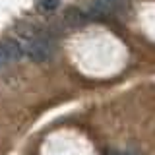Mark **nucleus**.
<instances>
[{"label": "nucleus", "mask_w": 155, "mask_h": 155, "mask_svg": "<svg viewBox=\"0 0 155 155\" xmlns=\"http://www.w3.org/2000/svg\"><path fill=\"white\" fill-rule=\"evenodd\" d=\"M23 52L31 58L33 62H47L54 56L56 52V43H54V35L48 33H39L27 43V47L23 48Z\"/></svg>", "instance_id": "f257e3e1"}, {"label": "nucleus", "mask_w": 155, "mask_h": 155, "mask_svg": "<svg viewBox=\"0 0 155 155\" xmlns=\"http://www.w3.org/2000/svg\"><path fill=\"white\" fill-rule=\"evenodd\" d=\"M23 56V47L21 43L14 39H4L0 41V66H6L10 62H16Z\"/></svg>", "instance_id": "f03ea898"}, {"label": "nucleus", "mask_w": 155, "mask_h": 155, "mask_svg": "<svg viewBox=\"0 0 155 155\" xmlns=\"http://www.w3.org/2000/svg\"><path fill=\"white\" fill-rule=\"evenodd\" d=\"M58 4H60V0H43V2H41V10H54Z\"/></svg>", "instance_id": "7ed1b4c3"}, {"label": "nucleus", "mask_w": 155, "mask_h": 155, "mask_svg": "<svg viewBox=\"0 0 155 155\" xmlns=\"http://www.w3.org/2000/svg\"><path fill=\"white\" fill-rule=\"evenodd\" d=\"M0 68H2V66H0Z\"/></svg>", "instance_id": "20e7f679"}]
</instances>
